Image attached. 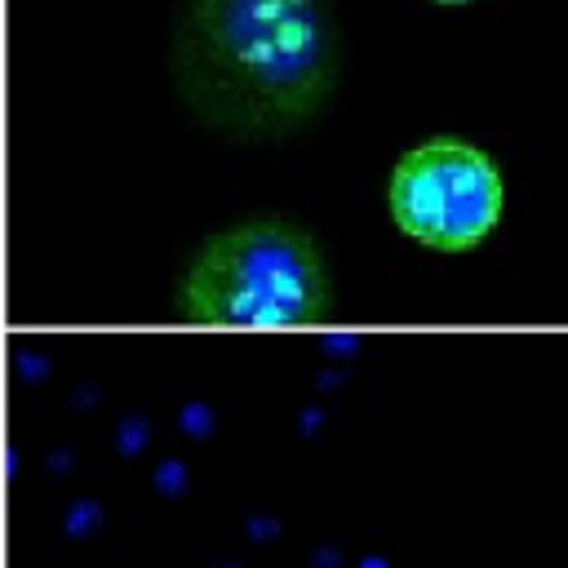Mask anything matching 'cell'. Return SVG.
Listing matches in <instances>:
<instances>
[{"label": "cell", "mask_w": 568, "mask_h": 568, "mask_svg": "<svg viewBox=\"0 0 568 568\" xmlns=\"http://www.w3.org/2000/svg\"><path fill=\"white\" fill-rule=\"evenodd\" d=\"M337 75L324 0H186L178 84L231 133H284L311 120Z\"/></svg>", "instance_id": "obj_1"}, {"label": "cell", "mask_w": 568, "mask_h": 568, "mask_svg": "<svg viewBox=\"0 0 568 568\" xmlns=\"http://www.w3.org/2000/svg\"><path fill=\"white\" fill-rule=\"evenodd\" d=\"M173 306L213 328H302L333 315L315 240L284 217H248L195 248Z\"/></svg>", "instance_id": "obj_2"}, {"label": "cell", "mask_w": 568, "mask_h": 568, "mask_svg": "<svg viewBox=\"0 0 568 568\" xmlns=\"http://www.w3.org/2000/svg\"><path fill=\"white\" fill-rule=\"evenodd\" d=\"M386 200L404 235L439 253H462L497 226L506 186L475 142L430 138L395 160Z\"/></svg>", "instance_id": "obj_3"}, {"label": "cell", "mask_w": 568, "mask_h": 568, "mask_svg": "<svg viewBox=\"0 0 568 568\" xmlns=\"http://www.w3.org/2000/svg\"><path fill=\"white\" fill-rule=\"evenodd\" d=\"M435 4H466V0H435Z\"/></svg>", "instance_id": "obj_4"}, {"label": "cell", "mask_w": 568, "mask_h": 568, "mask_svg": "<svg viewBox=\"0 0 568 568\" xmlns=\"http://www.w3.org/2000/svg\"><path fill=\"white\" fill-rule=\"evenodd\" d=\"M364 568H382V564H377V559H368V564H364Z\"/></svg>", "instance_id": "obj_5"}]
</instances>
